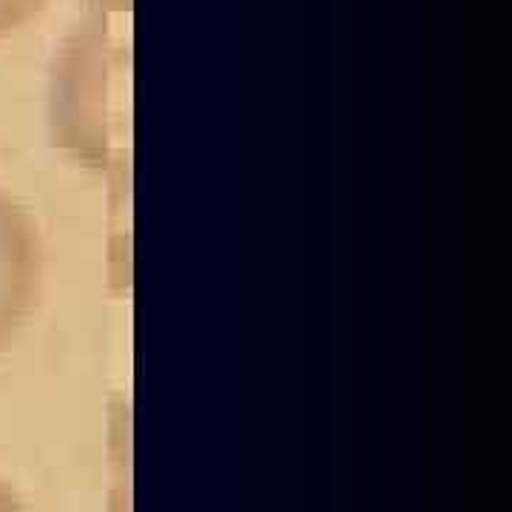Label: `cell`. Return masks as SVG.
Listing matches in <instances>:
<instances>
[{"mask_svg": "<svg viewBox=\"0 0 512 512\" xmlns=\"http://www.w3.org/2000/svg\"><path fill=\"white\" fill-rule=\"evenodd\" d=\"M46 254L29 211L0 188V350H6L37 311Z\"/></svg>", "mask_w": 512, "mask_h": 512, "instance_id": "1", "label": "cell"}, {"mask_svg": "<svg viewBox=\"0 0 512 512\" xmlns=\"http://www.w3.org/2000/svg\"><path fill=\"white\" fill-rule=\"evenodd\" d=\"M46 0H0V37L18 32L23 23L35 18Z\"/></svg>", "mask_w": 512, "mask_h": 512, "instance_id": "2", "label": "cell"}, {"mask_svg": "<svg viewBox=\"0 0 512 512\" xmlns=\"http://www.w3.org/2000/svg\"><path fill=\"white\" fill-rule=\"evenodd\" d=\"M0 512H29L23 507V501H20L18 495L12 493L9 487H3L0 484Z\"/></svg>", "mask_w": 512, "mask_h": 512, "instance_id": "3", "label": "cell"}]
</instances>
